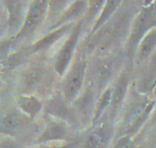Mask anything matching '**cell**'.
Returning <instances> with one entry per match:
<instances>
[{"mask_svg": "<svg viewBox=\"0 0 156 148\" xmlns=\"http://www.w3.org/2000/svg\"><path fill=\"white\" fill-rule=\"evenodd\" d=\"M150 18H151V14L148 10L142 12L140 16H139L136 24H135L134 30H133V35H132L133 43H136V41L139 40V38L145 32V29L148 28V25H149Z\"/></svg>", "mask_w": 156, "mask_h": 148, "instance_id": "obj_6", "label": "cell"}, {"mask_svg": "<svg viewBox=\"0 0 156 148\" xmlns=\"http://www.w3.org/2000/svg\"><path fill=\"white\" fill-rule=\"evenodd\" d=\"M67 0H49V7L51 11L56 12L61 9Z\"/></svg>", "mask_w": 156, "mask_h": 148, "instance_id": "obj_16", "label": "cell"}, {"mask_svg": "<svg viewBox=\"0 0 156 148\" xmlns=\"http://www.w3.org/2000/svg\"><path fill=\"white\" fill-rule=\"evenodd\" d=\"M79 31H80V26H78L71 33L67 42L63 45L62 48L61 49V52L58 55L55 68H56L57 72L61 74V75L64 74L67 65H68L70 60H71L75 45H76V42H77Z\"/></svg>", "mask_w": 156, "mask_h": 148, "instance_id": "obj_3", "label": "cell"}, {"mask_svg": "<svg viewBox=\"0 0 156 148\" xmlns=\"http://www.w3.org/2000/svg\"><path fill=\"white\" fill-rule=\"evenodd\" d=\"M152 0H145V6H149L151 3Z\"/></svg>", "mask_w": 156, "mask_h": 148, "instance_id": "obj_18", "label": "cell"}, {"mask_svg": "<svg viewBox=\"0 0 156 148\" xmlns=\"http://www.w3.org/2000/svg\"><path fill=\"white\" fill-rule=\"evenodd\" d=\"M64 131L62 127L61 126H54L51 127V129H49L44 134V137L46 140L48 139H55L58 137H61L64 135Z\"/></svg>", "mask_w": 156, "mask_h": 148, "instance_id": "obj_14", "label": "cell"}, {"mask_svg": "<svg viewBox=\"0 0 156 148\" xmlns=\"http://www.w3.org/2000/svg\"><path fill=\"white\" fill-rule=\"evenodd\" d=\"M25 123V117L17 111H12L4 118L3 128L9 131H14L20 128Z\"/></svg>", "mask_w": 156, "mask_h": 148, "instance_id": "obj_8", "label": "cell"}, {"mask_svg": "<svg viewBox=\"0 0 156 148\" xmlns=\"http://www.w3.org/2000/svg\"><path fill=\"white\" fill-rule=\"evenodd\" d=\"M41 76V70L38 67H34L29 69L25 74L23 79L24 88L29 90L35 87Z\"/></svg>", "mask_w": 156, "mask_h": 148, "instance_id": "obj_10", "label": "cell"}, {"mask_svg": "<svg viewBox=\"0 0 156 148\" xmlns=\"http://www.w3.org/2000/svg\"><path fill=\"white\" fill-rule=\"evenodd\" d=\"M18 104L25 114L32 117H34L41 108L40 102L34 97L31 96H19L18 98Z\"/></svg>", "mask_w": 156, "mask_h": 148, "instance_id": "obj_4", "label": "cell"}, {"mask_svg": "<svg viewBox=\"0 0 156 148\" xmlns=\"http://www.w3.org/2000/svg\"><path fill=\"white\" fill-rule=\"evenodd\" d=\"M126 84H127L126 78H121L120 81L119 82V84H118L117 87L115 88L114 93L112 92V104H113L114 105L119 104V102H120L121 98H122V96H123L124 94H125L126 89Z\"/></svg>", "mask_w": 156, "mask_h": 148, "instance_id": "obj_13", "label": "cell"}, {"mask_svg": "<svg viewBox=\"0 0 156 148\" xmlns=\"http://www.w3.org/2000/svg\"><path fill=\"white\" fill-rule=\"evenodd\" d=\"M105 0H90V9L89 14L94 15L97 11H98L99 9L102 6Z\"/></svg>", "mask_w": 156, "mask_h": 148, "instance_id": "obj_15", "label": "cell"}, {"mask_svg": "<svg viewBox=\"0 0 156 148\" xmlns=\"http://www.w3.org/2000/svg\"><path fill=\"white\" fill-rule=\"evenodd\" d=\"M112 90L111 88L108 89L106 91L104 92V94H103V96L101 97V98L100 99L98 102V105H97V111H96L95 114V119H97L100 114H102L103 110L108 106L109 103L110 102V100L112 99Z\"/></svg>", "mask_w": 156, "mask_h": 148, "instance_id": "obj_12", "label": "cell"}, {"mask_svg": "<svg viewBox=\"0 0 156 148\" xmlns=\"http://www.w3.org/2000/svg\"><path fill=\"white\" fill-rule=\"evenodd\" d=\"M69 27L70 26H69L68 25H64V26L57 29L56 31H52L50 34L44 36L43 39H41V40L38 41V42L34 45V50H40V49L46 48H48V47L50 46V45H51L52 44L54 43V42L58 40L60 37H61V36L64 34V32H65L66 31H67Z\"/></svg>", "mask_w": 156, "mask_h": 148, "instance_id": "obj_7", "label": "cell"}, {"mask_svg": "<svg viewBox=\"0 0 156 148\" xmlns=\"http://www.w3.org/2000/svg\"><path fill=\"white\" fill-rule=\"evenodd\" d=\"M156 45V30L147 33L140 44V55L145 57L151 52Z\"/></svg>", "mask_w": 156, "mask_h": 148, "instance_id": "obj_9", "label": "cell"}, {"mask_svg": "<svg viewBox=\"0 0 156 148\" xmlns=\"http://www.w3.org/2000/svg\"><path fill=\"white\" fill-rule=\"evenodd\" d=\"M128 145H129L128 140H126V139H123V140H121V141L117 144V146H115V148H127Z\"/></svg>", "mask_w": 156, "mask_h": 148, "instance_id": "obj_17", "label": "cell"}, {"mask_svg": "<svg viewBox=\"0 0 156 148\" xmlns=\"http://www.w3.org/2000/svg\"><path fill=\"white\" fill-rule=\"evenodd\" d=\"M109 130L102 127L90 136L87 142V148H102L109 140Z\"/></svg>", "mask_w": 156, "mask_h": 148, "instance_id": "obj_5", "label": "cell"}, {"mask_svg": "<svg viewBox=\"0 0 156 148\" xmlns=\"http://www.w3.org/2000/svg\"><path fill=\"white\" fill-rule=\"evenodd\" d=\"M121 1L122 0H106V3H105L103 12L94 27L95 29L99 28L108 19V17L113 13L114 10L120 4Z\"/></svg>", "mask_w": 156, "mask_h": 148, "instance_id": "obj_11", "label": "cell"}, {"mask_svg": "<svg viewBox=\"0 0 156 148\" xmlns=\"http://www.w3.org/2000/svg\"><path fill=\"white\" fill-rule=\"evenodd\" d=\"M86 63L79 61L74 65L67 75L64 84V93L68 101L73 100L80 91L85 75Z\"/></svg>", "mask_w": 156, "mask_h": 148, "instance_id": "obj_2", "label": "cell"}, {"mask_svg": "<svg viewBox=\"0 0 156 148\" xmlns=\"http://www.w3.org/2000/svg\"><path fill=\"white\" fill-rule=\"evenodd\" d=\"M49 7V0H32L25 16L23 26L17 34L16 39L25 37L31 34L38 26Z\"/></svg>", "mask_w": 156, "mask_h": 148, "instance_id": "obj_1", "label": "cell"}]
</instances>
